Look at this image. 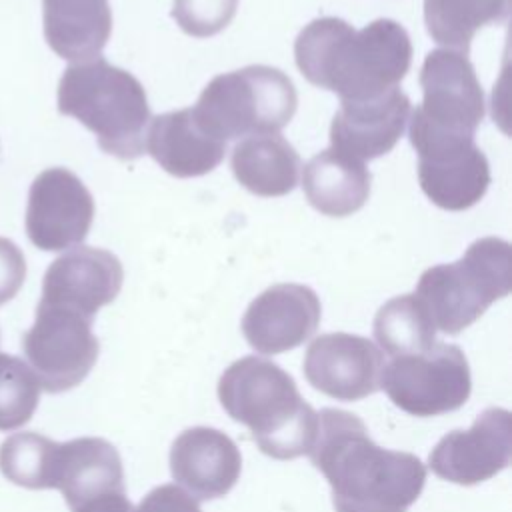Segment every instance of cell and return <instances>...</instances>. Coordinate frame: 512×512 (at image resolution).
<instances>
[{
  "mask_svg": "<svg viewBox=\"0 0 512 512\" xmlns=\"http://www.w3.org/2000/svg\"><path fill=\"white\" fill-rule=\"evenodd\" d=\"M146 150L168 174L192 178L212 172L222 162L226 142L212 136L192 108H182L152 118Z\"/></svg>",
  "mask_w": 512,
  "mask_h": 512,
  "instance_id": "19",
  "label": "cell"
},
{
  "mask_svg": "<svg viewBox=\"0 0 512 512\" xmlns=\"http://www.w3.org/2000/svg\"><path fill=\"white\" fill-rule=\"evenodd\" d=\"M322 306L316 292L302 284H274L244 312L242 334L260 354H282L314 336Z\"/></svg>",
  "mask_w": 512,
  "mask_h": 512,
  "instance_id": "13",
  "label": "cell"
},
{
  "mask_svg": "<svg viewBox=\"0 0 512 512\" xmlns=\"http://www.w3.org/2000/svg\"><path fill=\"white\" fill-rule=\"evenodd\" d=\"M134 512H202L196 498L178 484H162L152 488Z\"/></svg>",
  "mask_w": 512,
  "mask_h": 512,
  "instance_id": "29",
  "label": "cell"
},
{
  "mask_svg": "<svg viewBox=\"0 0 512 512\" xmlns=\"http://www.w3.org/2000/svg\"><path fill=\"white\" fill-rule=\"evenodd\" d=\"M238 0H174L172 18L196 38L214 36L234 18Z\"/></svg>",
  "mask_w": 512,
  "mask_h": 512,
  "instance_id": "27",
  "label": "cell"
},
{
  "mask_svg": "<svg viewBox=\"0 0 512 512\" xmlns=\"http://www.w3.org/2000/svg\"><path fill=\"white\" fill-rule=\"evenodd\" d=\"M294 56L310 84L336 92L342 102H360L398 86L412 64V42L388 18L354 30L340 18L324 16L298 34Z\"/></svg>",
  "mask_w": 512,
  "mask_h": 512,
  "instance_id": "2",
  "label": "cell"
},
{
  "mask_svg": "<svg viewBox=\"0 0 512 512\" xmlns=\"http://www.w3.org/2000/svg\"><path fill=\"white\" fill-rule=\"evenodd\" d=\"M218 398L226 414L250 430L266 456L292 460L310 452L318 414L278 364L258 356L232 362L218 380Z\"/></svg>",
  "mask_w": 512,
  "mask_h": 512,
  "instance_id": "3",
  "label": "cell"
},
{
  "mask_svg": "<svg viewBox=\"0 0 512 512\" xmlns=\"http://www.w3.org/2000/svg\"><path fill=\"white\" fill-rule=\"evenodd\" d=\"M56 446L58 442L42 434L16 432L0 446V470L18 486L30 490L52 488Z\"/></svg>",
  "mask_w": 512,
  "mask_h": 512,
  "instance_id": "25",
  "label": "cell"
},
{
  "mask_svg": "<svg viewBox=\"0 0 512 512\" xmlns=\"http://www.w3.org/2000/svg\"><path fill=\"white\" fill-rule=\"evenodd\" d=\"M422 104L412 112L410 138H474L484 118V92L466 54L438 48L426 54L420 70Z\"/></svg>",
  "mask_w": 512,
  "mask_h": 512,
  "instance_id": "8",
  "label": "cell"
},
{
  "mask_svg": "<svg viewBox=\"0 0 512 512\" xmlns=\"http://www.w3.org/2000/svg\"><path fill=\"white\" fill-rule=\"evenodd\" d=\"M380 388L410 416H440L462 408L470 398V366L456 344L436 342L424 352L390 358L382 368Z\"/></svg>",
  "mask_w": 512,
  "mask_h": 512,
  "instance_id": "7",
  "label": "cell"
},
{
  "mask_svg": "<svg viewBox=\"0 0 512 512\" xmlns=\"http://www.w3.org/2000/svg\"><path fill=\"white\" fill-rule=\"evenodd\" d=\"M512 288V248L506 240L486 236L468 246L452 264L422 272L416 298L424 304L436 330L460 334Z\"/></svg>",
  "mask_w": 512,
  "mask_h": 512,
  "instance_id": "5",
  "label": "cell"
},
{
  "mask_svg": "<svg viewBox=\"0 0 512 512\" xmlns=\"http://www.w3.org/2000/svg\"><path fill=\"white\" fill-rule=\"evenodd\" d=\"M94 220V200L82 180L66 168L40 172L28 194L26 232L30 242L48 252L80 244Z\"/></svg>",
  "mask_w": 512,
  "mask_h": 512,
  "instance_id": "10",
  "label": "cell"
},
{
  "mask_svg": "<svg viewBox=\"0 0 512 512\" xmlns=\"http://www.w3.org/2000/svg\"><path fill=\"white\" fill-rule=\"evenodd\" d=\"M122 280V264L112 252L92 246L72 248L48 266L40 302L94 318L102 306L118 296Z\"/></svg>",
  "mask_w": 512,
  "mask_h": 512,
  "instance_id": "14",
  "label": "cell"
},
{
  "mask_svg": "<svg viewBox=\"0 0 512 512\" xmlns=\"http://www.w3.org/2000/svg\"><path fill=\"white\" fill-rule=\"evenodd\" d=\"M370 180L372 176L364 162L336 148H328L304 166L302 188L318 212L342 218L366 204Z\"/></svg>",
  "mask_w": 512,
  "mask_h": 512,
  "instance_id": "21",
  "label": "cell"
},
{
  "mask_svg": "<svg viewBox=\"0 0 512 512\" xmlns=\"http://www.w3.org/2000/svg\"><path fill=\"white\" fill-rule=\"evenodd\" d=\"M298 96L292 80L272 66H246L212 78L192 108L216 138L276 134L294 116Z\"/></svg>",
  "mask_w": 512,
  "mask_h": 512,
  "instance_id": "6",
  "label": "cell"
},
{
  "mask_svg": "<svg viewBox=\"0 0 512 512\" xmlns=\"http://www.w3.org/2000/svg\"><path fill=\"white\" fill-rule=\"evenodd\" d=\"M40 390L24 360L0 352V430L24 426L38 408Z\"/></svg>",
  "mask_w": 512,
  "mask_h": 512,
  "instance_id": "26",
  "label": "cell"
},
{
  "mask_svg": "<svg viewBox=\"0 0 512 512\" xmlns=\"http://www.w3.org/2000/svg\"><path fill=\"white\" fill-rule=\"evenodd\" d=\"M374 338L390 358L418 354L436 344V328L416 294L388 300L374 318Z\"/></svg>",
  "mask_w": 512,
  "mask_h": 512,
  "instance_id": "24",
  "label": "cell"
},
{
  "mask_svg": "<svg viewBox=\"0 0 512 512\" xmlns=\"http://www.w3.org/2000/svg\"><path fill=\"white\" fill-rule=\"evenodd\" d=\"M170 472L192 498L214 500L226 496L238 482L242 456L228 434L194 426L180 432L172 442Z\"/></svg>",
  "mask_w": 512,
  "mask_h": 512,
  "instance_id": "15",
  "label": "cell"
},
{
  "mask_svg": "<svg viewBox=\"0 0 512 512\" xmlns=\"http://www.w3.org/2000/svg\"><path fill=\"white\" fill-rule=\"evenodd\" d=\"M424 194L444 210H466L480 202L490 184V166L474 138L416 148Z\"/></svg>",
  "mask_w": 512,
  "mask_h": 512,
  "instance_id": "16",
  "label": "cell"
},
{
  "mask_svg": "<svg viewBox=\"0 0 512 512\" xmlns=\"http://www.w3.org/2000/svg\"><path fill=\"white\" fill-rule=\"evenodd\" d=\"M512 0H424L426 30L438 44L468 54L474 34L508 20Z\"/></svg>",
  "mask_w": 512,
  "mask_h": 512,
  "instance_id": "23",
  "label": "cell"
},
{
  "mask_svg": "<svg viewBox=\"0 0 512 512\" xmlns=\"http://www.w3.org/2000/svg\"><path fill=\"white\" fill-rule=\"evenodd\" d=\"M44 36L64 60L98 58L112 32L108 0H42Z\"/></svg>",
  "mask_w": 512,
  "mask_h": 512,
  "instance_id": "20",
  "label": "cell"
},
{
  "mask_svg": "<svg viewBox=\"0 0 512 512\" xmlns=\"http://www.w3.org/2000/svg\"><path fill=\"white\" fill-rule=\"evenodd\" d=\"M52 488L62 492L70 510L104 494L126 492L118 450L108 440L94 436L58 442Z\"/></svg>",
  "mask_w": 512,
  "mask_h": 512,
  "instance_id": "18",
  "label": "cell"
},
{
  "mask_svg": "<svg viewBox=\"0 0 512 512\" xmlns=\"http://www.w3.org/2000/svg\"><path fill=\"white\" fill-rule=\"evenodd\" d=\"M308 456L328 480L336 512H406L426 484L418 456L378 446L366 424L346 410L318 414Z\"/></svg>",
  "mask_w": 512,
  "mask_h": 512,
  "instance_id": "1",
  "label": "cell"
},
{
  "mask_svg": "<svg viewBox=\"0 0 512 512\" xmlns=\"http://www.w3.org/2000/svg\"><path fill=\"white\" fill-rule=\"evenodd\" d=\"M300 156L278 134L248 136L232 150L236 180L256 196H284L292 192L300 176Z\"/></svg>",
  "mask_w": 512,
  "mask_h": 512,
  "instance_id": "22",
  "label": "cell"
},
{
  "mask_svg": "<svg viewBox=\"0 0 512 512\" xmlns=\"http://www.w3.org/2000/svg\"><path fill=\"white\" fill-rule=\"evenodd\" d=\"M26 278V260L20 248L0 236V306L12 300Z\"/></svg>",
  "mask_w": 512,
  "mask_h": 512,
  "instance_id": "28",
  "label": "cell"
},
{
  "mask_svg": "<svg viewBox=\"0 0 512 512\" xmlns=\"http://www.w3.org/2000/svg\"><path fill=\"white\" fill-rule=\"evenodd\" d=\"M408 96L394 88L378 98L342 102L330 124L332 148L364 162L388 154L406 130Z\"/></svg>",
  "mask_w": 512,
  "mask_h": 512,
  "instance_id": "17",
  "label": "cell"
},
{
  "mask_svg": "<svg viewBox=\"0 0 512 512\" xmlns=\"http://www.w3.org/2000/svg\"><path fill=\"white\" fill-rule=\"evenodd\" d=\"M512 460V416L506 408H486L468 430H452L428 456L430 470L460 486L490 480Z\"/></svg>",
  "mask_w": 512,
  "mask_h": 512,
  "instance_id": "11",
  "label": "cell"
},
{
  "mask_svg": "<svg viewBox=\"0 0 512 512\" xmlns=\"http://www.w3.org/2000/svg\"><path fill=\"white\" fill-rule=\"evenodd\" d=\"M384 356L364 336L330 332L314 338L304 356V376L318 392L356 402L380 390Z\"/></svg>",
  "mask_w": 512,
  "mask_h": 512,
  "instance_id": "12",
  "label": "cell"
},
{
  "mask_svg": "<svg viewBox=\"0 0 512 512\" xmlns=\"http://www.w3.org/2000/svg\"><path fill=\"white\" fill-rule=\"evenodd\" d=\"M72 512H134V508L126 498V492H112V494H104L94 500H88L86 504L78 506Z\"/></svg>",
  "mask_w": 512,
  "mask_h": 512,
  "instance_id": "30",
  "label": "cell"
},
{
  "mask_svg": "<svg viewBox=\"0 0 512 512\" xmlns=\"http://www.w3.org/2000/svg\"><path fill=\"white\" fill-rule=\"evenodd\" d=\"M26 364L50 394L78 386L98 360L92 318L64 306L38 302L36 320L22 336Z\"/></svg>",
  "mask_w": 512,
  "mask_h": 512,
  "instance_id": "9",
  "label": "cell"
},
{
  "mask_svg": "<svg viewBox=\"0 0 512 512\" xmlns=\"http://www.w3.org/2000/svg\"><path fill=\"white\" fill-rule=\"evenodd\" d=\"M58 110L94 132L106 154L134 160L144 152L150 122L146 90L130 72L100 56L64 70L58 84Z\"/></svg>",
  "mask_w": 512,
  "mask_h": 512,
  "instance_id": "4",
  "label": "cell"
}]
</instances>
